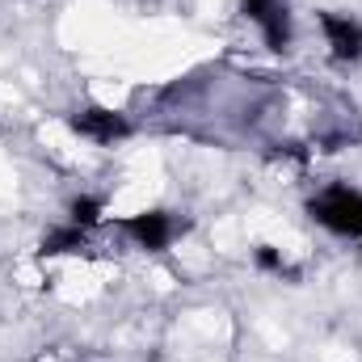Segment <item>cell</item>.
<instances>
[{
	"mask_svg": "<svg viewBox=\"0 0 362 362\" xmlns=\"http://www.w3.org/2000/svg\"><path fill=\"white\" fill-rule=\"evenodd\" d=\"M122 228H127V236H131L139 249H148V253H165V249L173 245V236L185 232L189 223H185V219L177 223L169 211H139V215H131Z\"/></svg>",
	"mask_w": 362,
	"mask_h": 362,
	"instance_id": "obj_2",
	"label": "cell"
},
{
	"mask_svg": "<svg viewBox=\"0 0 362 362\" xmlns=\"http://www.w3.org/2000/svg\"><path fill=\"white\" fill-rule=\"evenodd\" d=\"M253 262H257V270H266V274H278V278H291V282H299V270H295V266H286V257H282V253H278L274 245H257Z\"/></svg>",
	"mask_w": 362,
	"mask_h": 362,
	"instance_id": "obj_7",
	"label": "cell"
},
{
	"mask_svg": "<svg viewBox=\"0 0 362 362\" xmlns=\"http://www.w3.org/2000/svg\"><path fill=\"white\" fill-rule=\"evenodd\" d=\"M76 249H85V228L68 223V228H55V232L42 236L38 257H59V253H76Z\"/></svg>",
	"mask_w": 362,
	"mask_h": 362,
	"instance_id": "obj_6",
	"label": "cell"
},
{
	"mask_svg": "<svg viewBox=\"0 0 362 362\" xmlns=\"http://www.w3.org/2000/svg\"><path fill=\"white\" fill-rule=\"evenodd\" d=\"M278 4H286V0H240V13L249 17V21H262L270 8H278Z\"/></svg>",
	"mask_w": 362,
	"mask_h": 362,
	"instance_id": "obj_9",
	"label": "cell"
},
{
	"mask_svg": "<svg viewBox=\"0 0 362 362\" xmlns=\"http://www.w3.org/2000/svg\"><path fill=\"white\" fill-rule=\"evenodd\" d=\"M257 25H262V38H266V47H270V51H278V55H282V51H291L295 30H291V8H286V4L270 8Z\"/></svg>",
	"mask_w": 362,
	"mask_h": 362,
	"instance_id": "obj_5",
	"label": "cell"
},
{
	"mask_svg": "<svg viewBox=\"0 0 362 362\" xmlns=\"http://www.w3.org/2000/svg\"><path fill=\"white\" fill-rule=\"evenodd\" d=\"M308 215L337 236H362V194L350 185H329L325 194H316L308 202Z\"/></svg>",
	"mask_w": 362,
	"mask_h": 362,
	"instance_id": "obj_1",
	"label": "cell"
},
{
	"mask_svg": "<svg viewBox=\"0 0 362 362\" xmlns=\"http://www.w3.org/2000/svg\"><path fill=\"white\" fill-rule=\"evenodd\" d=\"M68 215H72V223H76V228H85V232H89L93 223H101V198H93V194H81V198H72Z\"/></svg>",
	"mask_w": 362,
	"mask_h": 362,
	"instance_id": "obj_8",
	"label": "cell"
},
{
	"mask_svg": "<svg viewBox=\"0 0 362 362\" xmlns=\"http://www.w3.org/2000/svg\"><path fill=\"white\" fill-rule=\"evenodd\" d=\"M68 127L76 135H85L93 144H118L131 135V122L118 114V110H105V105H85L76 114H68Z\"/></svg>",
	"mask_w": 362,
	"mask_h": 362,
	"instance_id": "obj_3",
	"label": "cell"
},
{
	"mask_svg": "<svg viewBox=\"0 0 362 362\" xmlns=\"http://www.w3.org/2000/svg\"><path fill=\"white\" fill-rule=\"evenodd\" d=\"M320 30L329 38V55L337 64H358L362 59V21L346 13H320Z\"/></svg>",
	"mask_w": 362,
	"mask_h": 362,
	"instance_id": "obj_4",
	"label": "cell"
}]
</instances>
